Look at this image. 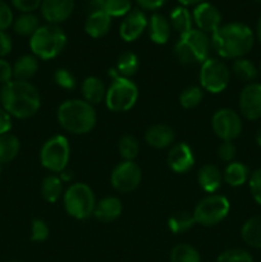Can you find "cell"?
<instances>
[{
  "mask_svg": "<svg viewBox=\"0 0 261 262\" xmlns=\"http://www.w3.org/2000/svg\"><path fill=\"white\" fill-rule=\"evenodd\" d=\"M255 42V35L243 23L220 26L211 36L212 49L223 59H240L248 54Z\"/></svg>",
  "mask_w": 261,
  "mask_h": 262,
  "instance_id": "6da1fadb",
  "label": "cell"
},
{
  "mask_svg": "<svg viewBox=\"0 0 261 262\" xmlns=\"http://www.w3.org/2000/svg\"><path fill=\"white\" fill-rule=\"evenodd\" d=\"M0 101L3 109L10 117L27 119L38 112L41 97L37 89L30 82L12 81L0 90Z\"/></svg>",
  "mask_w": 261,
  "mask_h": 262,
  "instance_id": "7a4b0ae2",
  "label": "cell"
},
{
  "mask_svg": "<svg viewBox=\"0 0 261 262\" xmlns=\"http://www.w3.org/2000/svg\"><path fill=\"white\" fill-rule=\"evenodd\" d=\"M59 124L72 135H86L96 124V112L94 106L84 100H67L58 107Z\"/></svg>",
  "mask_w": 261,
  "mask_h": 262,
  "instance_id": "3957f363",
  "label": "cell"
},
{
  "mask_svg": "<svg viewBox=\"0 0 261 262\" xmlns=\"http://www.w3.org/2000/svg\"><path fill=\"white\" fill-rule=\"evenodd\" d=\"M211 48V38L207 33L192 28L179 36V40L174 45V55L183 66H201L210 58Z\"/></svg>",
  "mask_w": 261,
  "mask_h": 262,
  "instance_id": "277c9868",
  "label": "cell"
},
{
  "mask_svg": "<svg viewBox=\"0 0 261 262\" xmlns=\"http://www.w3.org/2000/svg\"><path fill=\"white\" fill-rule=\"evenodd\" d=\"M67 45V35L58 25L40 26L30 37L32 54L42 60H50L58 56Z\"/></svg>",
  "mask_w": 261,
  "mask_h": 262,
  "instance_id": "5b68a950",
  "label": "cell"
},
{
  "mask_svg": "<svg viewBox=\"0 0 261 262\" xmlns=\"http://www.w3.org/2000/svg\"><path fill=\"white\" fill-rule=\"evenodd\" d=\"M109 76L112 77V83L106 89L105 104L110 112L122 113L128 112L136 105L138 99V89L130 78H124L115 73L114 69H110Z\"/></svg>",
  "mask_w": 261,
  "mask_h": 262,
  "instance_id": "8992f818",
  "label": "cell"
},
{
  "mask_svg": "<svg viewBox=\"0 0 261 262\" xmlns=\"http://www.w3.org/2000/svg\"><path fill=\"white\" fill-rule=\"evenodd\" d=\"M63 202L67 214L77 220H84L94 215L96 206L94 192L84 183L71 184L64 192Z\"/></svg>",
  "mask_w": 261,
  "mask_h": 262,
  "instance_id": "52a82bcc",
  "label": "cell"
},
{
  "mask_svg": "<svg viewBox=\"0 0 261 262\" xmlns=\"http://www.w3.org/2000/svg\"><path fill=\"white\" fill-rule=\"evenodd\" d=\"M71 146L67 137L61 135L53 136L44 143L40 152L41 164L53 173H63L68 165Z\"/></svg>",
  "mask_w": 261,
  "mask_h": 262,
  "instance_id": "ba28073f",
  "label": "cell"
},
{
  "mask_svg": "<svg viewBox=\"0 0 261 262\" xmlns=\"http://www.w3.org/2000/svg\"><path fill=\"white\" fill-rule=\"evenodd\" d=\"M229 210L230 205L227 197L212 193L202 199L194 207V222L202 227H214L227 217Z\"/></svg>",
  "mask_w": 261,
  "mask_h": 262,
  "instance_id": "9c48e42d",
  "label": "cell"
},
{
  "mask_svg": "<svg viewBox=\"0 0 261 262\" xmlns=\"http://www.w3.org/2000/svg\"><path fill=\"white\" fill-rule=\"evenodd\" d=\"M199 79L202 90L210 94H220L229 84L230 71L224 61L210 56L201 64Z\"/></svg>",
  "mask_w": 261,
  "mask_h": 262,
  "instance_id": "30bf717a",
  "label": "cell"
},
{
  "mask_svg": "<svg viewBox=\"0 0 261 262\" xmlns=\"http://www.w3.org/2000/svg\"><path fill=\"white\" fill-rule=\"evenodd\" d=\"M142 181V171L135 161H125L118 164L112 171L110 183L115 191L120 193L132 192L140 186Z\"/></svg>",
  "mask_w": 261,
  "mask_h": 262,
  "instance_id": "8fae6325",
  "label": "cell"
},
{
  "mask_svg": "<svg viewBox=\"0 0 261 262\" xmlns=\"http://www.w3.org/2000/svg\"><path fill=\"white\" fill-rule=\"evenodd\" d=\"M212 130L222 141H233L242 132V119L232 109H220L212 115Z\"/></svg>",
  "mask_w": 261,
  "mask_h": 262,
  "instance_id": "7c38bea8",
  "label": "cell"
},
{
  "mask_svg": "<svg viewBox=\"0 0 261 262\" xmlns=\"http://www.w3.org/2000/svg\"><path fill=\"white\" fill-rule=\"evenodd\" d=\"M240 112L246 119L261 118V83L251 82L246 84L240 95Z\"/></svg>",
  "mask_w": 261,
  "mask_h": 262,
  "instance_id": "4fadbf2b",
  "label": "cell"
},
{
  "mask_svg": "<svg viewBox=\"0 0 261 262\" xmlns=\"http://www.w3.org/2000/svg\"><path fill=\"white\" fill-rule=\"evenodd\" d=\"M192 19L197 26V30L205 33H214L222 26V14L210 3H201L196 5L192 13Z\"/></svg>",
  "mask_w": 261,
  "mask_h": 262,
  "instance_id": "5bb4252c",
  "label": "cell"
},
{
  "mask_svg": "<svg viewBox=\"0 0 261 262\" xmlns=\"http://www.w3.org/2000/svg\"><path fill=\"white\" fill-rule=\"evenodd\" d=\"M148 20L141 9H132L120 23L119 35L125 42L136 41L147 28Z\"/></svg>",
  "mask_w": 261,
  "mask_h": 262,
  "instance_id": "9a60e30c",
  "label": "cell"
},
{
  "mask_svg": "<svg viewBox=\"0 0 261 262\" xmlns=\"http://www.w3.org/2000/svg\"><path fill=\"white\" fill-rule=\"evenodd\" d=\"M41 14L50 25H59L72 15L74 9V0H42Z\"/></svg>",
  "mask_w": 261,
  "mask_h": 262,
  "instance_id": "2e32d148",
  "label": "cell"
},
{
  "mask_svg": "<svg viewBox=\"0 0 261 262\" xmlns=\"http://www.w3.org/2000/svg\"><path fill=\"white\" fill-rule=\"evenodd\" d=\"M166 160H168L169 168L178 174L188 173L194 165V156L192 148L184 142L171 146Z\"/></svg>",
  "mask_w": 261,
  "mask_h": 262,
  "instance_id": "e0dca14e",
  "label": "cell"
},
{
  "mask_svg": "<svg viewBox=\"0 0 261 262\" xmlns=\"http://www.w3.org/2000/svg\"><path fill=\"white\" fill-rule=\"evenodd\" d=\"M123 211L122 202L114 196L104 197L96 202L94 210V216L102 223H110L117 220Z\"/></svg>",
  "mask_w": 261,
  "mask_h": 262,
  "instance_id": "ac0fdd59",
  "label": "cell"
},
{
  "mask_svg": "<svg viewBox=\"0 0 261 262\" xmlns=\"http://www.w3.org/2000/svg\"><path fill=\"white\" fill-rule=\"evenodd\" d=\"M112 27V18L104 12H92L89 13L86 22H84V31L89 36L94 38L104 37Z\"/></svg>",
  "mask_w": 261,
  "mask_h": 262,
  "instance_id": "d6986e66",
  "label": "cell"
},
{
  "mask_svg": "<svg viewBox=\"0 0 261 262\" xmlns=\"http://www.w3.org/2000/svg\"><path fill=\"white\" fill-rule=\"evenodd\" d=\"M174 137V130L166 124L151 125L145 133L146 142L154 148L168 147L173 143Z\"/></svg>",
  "mask_w": 261,
  "mask_h": 262,
  "instance_id": "ffe728a7",
  "label": "cell"
},
{
  "mask_svg": "<svg viewBox=\"0 0 261 262\" xmlns=\"http://www.w3.org/2000/svg\"><path fill=\"white\" fill-rule=\"evenodd\" d=\"M81 91L84 101L91 104L92 106L105 101L106 87H105L104 82L100 78H97V77L90 76L84 78L81 84Z\"/></svg>",
  "mask_w": 261,
  "mask_h": 262,
  "instance_id": "44dd1931",
  "label": "cell"
},
{
  "mask_svg": "<svg viewBox=\"0 0 261 262\" xmlns=\"http://www.w3.org/2000/svg\"><path fill=\"white\" fill-rule=\"evenodd\" d=\"M148 33L153 42L158 45H164L169 41L171 33V26L169 19H166L164 15L155 13L151 15L148 20Z\"/></svg>",
  "mask_w": 261,
  "mask_h": 262,
  "instance_id": "7402d4cb",
  "label": "cell"
},
{
  "mask_svg": "<svg viewBox=\"0 0 261 262\" xmlns=\"http://www.w3.org/2000/svg\"><path fill=\"white\" fill-rule=\"evenodd\" d=\"M200 187L207 193H215L220 188L223 182V174L219 168L212 164H206L199 170L197 176Z\"/></svg>",
  "mask_w": 261,
  "mask_h": 262,
  "instance_id": "603a6c76",
  "label": "cell"
},
{
  "mask_svg": "<svg viewBox=\"0 0 261 262\" xmlns=\"http://www.w3.org/2000/svg\"><path fill=\"white\" fill-rule=\"evenodd\" d=\"M38 71V58H36L33 54L30 55H23L18 59L13 66V77L15 81H25L32 78Z\"/></svg>",
  "mask_w": 261,
  "mask_h": 262,
  "instance_id": "cb8c5ba5",
  "label": "cell"
},
{
  "mask_svg": "<svg viewBox=\"0 0 261 262\" xmlns=\"http://www.w3.org/2000/svg\"><path fill=\"white\" fill-rule=\"evenodd\" d=\"M250 178L248 168L240 161H232L227 165L223 173V181L230 187H241Z\"/></svg>",
  "mask_w": 261,
  "mask_h": 262,
  "instance_id": "d4e9b609",
  "label": "cell"
},
{
  "mask_svg": "<svg viewBox=\"0 0 261 262\" xmlns=\"http://www.w3.org/2000/svg\"><path fill=\"white\" fill-rule=\"evenodd\" d=\"M241 235L246 245L261 250V216H253L248 219L243 224Z\"/></svg>",
  "mask_w": 261,
  "mask_h": 262,
  "instance_id": "484cf974",
  "label": "cell"
},
{
  "mask_svg": "<svg viewBox=\"0 0 261 262\" xmlns=\"http://www.w3.org/2000/svg\"><path fill=\"white\" fill-rule=\"evenodd\" d=\"M169 22H170L171 28L174 31L179 33V36L183 35V33L188 32L192 30V14L186 7H179L174 8L170 13V18H169Z\"/></svg>",
  "mask_w": 261,
  "mask_h": 262,
  "instance_id": "4316f807",
  "label": "cell"
},
{
  "mask_svg": "<svg viewBox=\"0 0 261 262\" xmlns=\"http://www.w3.org/2000/svg\"><path fill=\"white\" fill-rule=\"evenodd\" d=\"M19 140L14 135L5 133L0 136V164L10 163L19 152Z\"/></svg>",
  "mask_w": 261,
  "mask_h": 262,
  "instance_id": "83f0119b",
  "label": "cell"
},
{
  "mask_svg": "<svg viewBox=\"0 0 261 262\" xmlns=\"http://www.w3.org/2000/svg\"><path fill=\"white\" fill-rule=\"evenodd\" d=\"M138 67H140V61H138L137 55L132 51H124L119 55L117 60V66L113 69H114L118 76L129 78L138 71Z\"/></svg>",
  "mask_w": 261,
  "mask_h": 262,
  "instance_id": "f1b7e54d",
  "label": "cell"
},
{
  "mask_svg": "<svg viewBox=\"0 0 261 262\" xmlns=\"http://www.w3.org/2000/svg\"><path fill=\"white\" fill-rule=\"evenodd\" d=\"M42 197L50 204H55L63 194V181L59 176H48L41 184Z\"/></svg>",
  "mask_w": 261,
  "mask_h": 262,
  "instance_id": "f546056e",
  "label": "cell"
},
{
  "mask_svg": "<svg viewBox=\"0 0 261 262\" xmlns=\"http://www.w3.org/2000/svg\"><path fill=\"white\" fill-rule=\"evenodd\" d=\"M14 31L20 36H32L40 27V19L33 13H23L13 22Z\"/></svg>",
  "mask_w": 261,
  "mask_h": 262,
  "instance_id": "4dcf8cb0",
  "label": "cell"
},
{
  "mask_svg": "<svg viewBox=\"0 0 261 262\" xmlns=\"http://www.w3.org/2000/svg\"><path fill=\"white\" fill-rule=\"evenodd\" d=\"M232 71L238 79L247 82V83H251L253 79H256L258 74V69L256 68L255 64L245 58L235 59L234 63H233Z\"/></svg>",
  "mask_w": 261,
  "mask_h": 262,
  "instance_id": "1f68e13d",
  "label": "cell"
},
{
  "mask_svg": "<svg viewBox=\"0 0 261 262\" xmlns=\"http://www.w3.org/2000/svg\"><path fill=\"white\" fill-rule=\"evenodd\" d=\"M196 224L193 214L188 211H181L171 215L168 220V228L174 234H181V233L187 232Z\"/></svg>",
  "mask_w": 261,
  "mask_h": 262,
  "instance_id": "d6a6232c",
  "label": "cell"
},
{
  "mask_svg": "<svg viewBox=\"0 0 261 262\" xmlns=\"http://www.w3.org/2000/svg\"><path fill=\"white\" fill-rule=\"evenodd\" d=\"M118 150H119L120 156L125 161H133L140 152V143L135 136L124 135L123 137H120Z\"/></svg>",
  "mask_w": 261,
  "mask_h": 262,
  "instance_id": "836d02e7",
  "label": "cell"
},
{
  "mask_svg": "<svg viewBox=\"0 0 261 262\" xmlns=\"http://www.w3.org/2000/svg\"><path fill=\"white\" fill-rule=\"evenodd\" d=\"M170 262H201V256L196 248L183 243L171 250Z\"/></svg>",
  "mask_w": 261,
  "mask_h": 262,
  "instance_id": "e575fe53",
  "label": "cell"
},
{
  "mask_svg": "<svg viewBox=\"0 0 261 262\" xmlns=\"http://www.w3.org/2000/svg\"><path fill=\"white\" fill-rule=\"evenodd\" d=\"M204 99V91L199 86H189L182 91L179 96V102L184 109H193L199 106Z\"/></svg>",
  "mask_w": 261,
  "mask_h": 262,
  "instance_id": "d590c367",
  "label": "cell"
},
{
  "mask_svg": "<svg viewBox=\"0 0 261 262\" xmlns=\"http://www.w3.org/2000/svg\"><path fill=\"white\" fill-rule=\"evenodd\" d=\"M132 10L130 0H105L104 12L112 17H125Z\"/></svg>",
  "mask_w": 261,
  "mask_h": 262,
  "instance_id": "8d00e7d4",
  "label": "cell"
},
{
  "mask_svg": "<svg viewBox=\"0 0 261 262\" xmlns=\"http://www.w3.org/2000/svg\"><path fill=\"white\" fill-rule=\"evenodd\" d=\"M216 262H253L250 252L242 248H232L220 253Z\"/></svg>",
  "mask_w": 261,
  "mask_h": 262,
  "instance_id": "74e56055",
  "label": "cell"
},
{
  "mask_svg": "<svg viewBox=\"0 0 261 262\" xmlns=\"http://www.w3.org/2000/svg\"><path fill=\"white\" fill-rule=\"evenodd\" d=\"M54 81L59 87L64 90H74L77 86V79L71 71L66 68L56 69L54 73Z\"/></svg>",
  "mask_w": 261,
  "mask_h": 262,
  "instance_id": "f35d334b",
  "label": "cell"
},
{
  "mask_svg": "<svg viewBox=\"0 0 261 262\" xmlns=\"http://www.w3.org/2000/svg\"><path fill=\"white\" fill-rule=\"evenodd\" d=\"M49 237V227L42 219H35L31 227V239L33 242H44Z\"/></svg>",
  "mask_w": 261,
  "mask_h": 262,
  "instance_id": "ab89813d",
  "label": "cell"
},
{
  "mask_svg": "<svg viewBox=\"0 0 261 262\" xmlns=\"http://www.w3.org/2000/svg\"><path fill=\"white\" fill-rule=\"evenodd\" d=\"M248 186H250L251 194L253 200L261 205V168L253 171L248 178Z\"/></svg>",
  "mask_w": 261,
  "mask_h": 262,
  "instance_id": "60d3db41",
  "label": "cell"
},
{
  "mask_svg": "<svg viewBox=\"0 0 261 262\" xmlns=\"http://www.w3.org/2000/svg\"><path fill=\"white\" fill-rule=\"evenodd\" d=\"M235 152H237V150H235L233 141H222V143L217 147V156H219L220 160L225 161V163H232Z\"/></svg>",
  "mask_w": 261,
  "mask_h": 262,
  "instance_id": "b9f144b4",
  "label": "cell"
},
{
  "mask_svg": "<svg viewBox=\"0 0 261 262\" xmlns=\"http://www.w3.org/2000/svg\"><path fill=\"white\" fill-rule=\"evenodd\" d=\"M13 25V12L9 5L0 0V31H5Z\"/></svg>",
  "mask_w": 261,
  "mask_h": 262,
  "instance_id": "7bdbcfd3",
  "label": "cell"
},
{
  "mask_svg": "<svg viewBox=\"0 0 261 262\" xmlns=\"http://www.w3.org/2000/svg\"><path fill=\"white\" fill-rule=\"evenodd\" d=\"M42 0H12V4L15 9L22 13H32L41 7Z\"/></svg>",
  "mask_w": 261,
  "mask_h": 262,
  "instance_id": "ee69618b",
  "label": "cell"
},
{
  "mask_svg": "<svg viewBox=\"0 0 261 262\" xmlns=\"http://www.w3.org/2000/svg\"><path fill=\"white\" fill-rule=\"evenodd\" d=\"M13 77V67L4 59H0V83L4 84L12 82Z\"/></svg>",
  "mask_w": 261,
  "mask_h": 262,
  "instance_id": "f6af8a7d",
  "label": "cell"
},
{
  "mask_svg": "<svg viewBox=\"0 0 261 262\" xmlns=\"http://www.w3.org/2000/svg\"><path fill=\"white\" fill-rule=\"evenodd\" d=\"M13 49L12 37L5 31H0V56L9 55Z\"/></svg>",
  "mask_w": 261,
  "mask_h": 262,
  "instance_id": "bcb514c9",
  "label": "cell"
},
{
  "mask_svg": "<svg viewBox=\"0 0 261 262\" xmlns=\"http://www.w3.org/2000/svg\"><path fill=\"white\" fill-rule=\"evenodd\" d=\"M10 128H12V117L4 109H0V136L9 133Z\"/></svg>",
  "mask_w": 261,
  "mask_h": 262,
  "instance_id": "7dc6e473",
  "label": "cell"
},
{
  "mask_svg": "<svg viewBox=\"0 0 261 262\" xmlns=\"http://www.w3.org/2000/svg\"><path fill=\"white\" fill-rule=\"evenodd\" d=\"M137 4L145 10H156L163 7L168 0H136Z\"/></svg>",
  "mask_w": 261,
  "mask_h": 262,
  "instance_id": "c3c4849f",
  "label": "cell"
},
{
  "mask_svg": "<svg viewBox=\"0 0 261 262\" xmlns=\"http://www.w3.org/2000/svg\"><path fill=\"white\" fill-rule=\"evenodd\" d=\"M104 2H105V0H90L89 13L100 12V10H104Z\"/></svg>",
  "mask_w": 261,
  "mask_h": 262,
  "instance_id": "681fc988",
  "label": "cell"
},
{
  "mask_svg": "<svg viewBox=\"0 0 261 262\" xmlns=\"http://www.w3.org/2000/svg\"><path fill=\"white\" fill-rule=\"evenodd\" d=\"M182 7H189V5H199L204 3V0H178Z\"/></svg>",
  "mask_w": 261,
  "mask_h": 262,
  "instance_id": "f907efd6",
  "label": "cell"
},
{
  "mask_svg": "<svg viewBox=\"0 0 261 262\" xmlns=\"http://www.w3.org/2000/svg\"><path fill=\"white\" fill-rule=\"evenodd\" d=\"M256 36H257L258 41H260V42H261V17L258 18L257 26H256Z\"/></svg>",
  "mask_w": 261,
  "mask_h": 262,
  "instance_id": "816d5d0a",
  "label": "cell"
},
{
  "mask_svg": "<svg viewBox=\"0 0 261 262\" xmlns=\"http://www.w3.org/2000/svg\"><path fill=\"white\" fill-rule=\"evenodd\" d=\"M256 142H257V145L261 147V128L258 129L257 135H256Z\"/></svg>",
  "mask_w": 261,
  "mask_h": 262,
  "instance_id": "f5cc1de1",
  "label": "cell"
},
{
  "mask_svg": "<svg viewBox=\"0 0 261 262\" xmlns=\"http://www.w3.org/2000/svg\"><path fill=\"white\" fill-rule=\"evenodd\" d=\"M258 72H260V74H261V61H260V66H258Z\"/></svg>",
  "mask_w": 261,
  "mask_h": 262,
  "instance_id": "db71d44e",
  "label": "cell"
},
{
  "mask_svg": "<svg viewBox=\"0 0 261 262\" xmlns=\"http://www.w3.org/2000/svg\"><path fill=\"white\" fill-rule=\"evenodd\" d=\"M0 174H2V164H0Z\"/></svg>",
  "mask_w": 261,
  "mask_h": 262,
  "instance_id": "11a10c76",
  "label": "cell"
},
{
  "mask_svg": "<svg viewBox=\"0 0 261 262\" xmlns=\"http://www.w3.org/2000/svg\"><path fill=\"white\" fill-rule=\"evenodd\" d=\"M255 2H257V3H261V0H255Z\"/></svg>",
  "mask_w": 261,
  "mask_h": 262,
  "instance_id": "9f6ffc18",
  "label": "cell"
}]
</instances>
